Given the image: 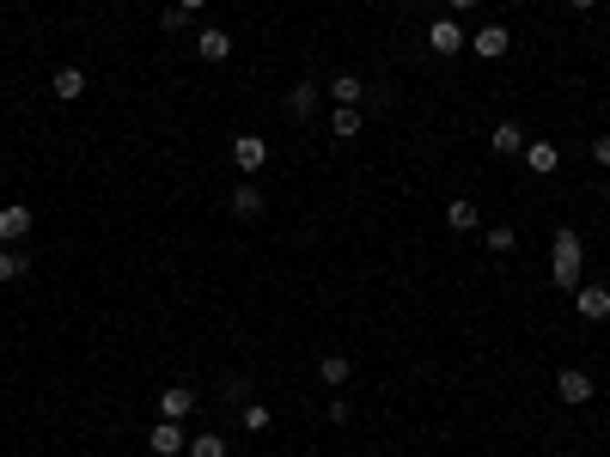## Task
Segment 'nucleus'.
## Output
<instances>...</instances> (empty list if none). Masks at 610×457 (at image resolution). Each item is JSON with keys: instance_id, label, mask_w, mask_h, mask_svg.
Masks as SVG:
<instances>
[{"instance_id": "7ed1b4c3", "label": "nucleus", "mask_w": 610, "mask_h": 457, "mask_svg": "<svg viewBox=\"0 0 610 457\" xmlns=\"http://www.w3.org/2000/svg\"><path fill=\"white\" fill-rule=\"evenodd\" d=\"M232 165H239L244 178H257V171L269 165V140L263 135H239L232 140Z\"/></svg>"}, {"instance_id": "cd10ccee", "label": "nucleus", "mask_w": 610, "mask_h": 457, "mask_svg": "<svg viewBox=\"0 0 610 457\" xmlns=\"http://www.w3.org/2000/svg\"><path fill=\"white\" fill-rule=\"evenodd\" d=\"M568 6H598V0H568Z\"/></svg>"}, {"instance_id": "ddd939ff", "label": "nucleus", "mask_w": 610, "mask_h": 457, "mask_svg": "<svg viewBox=\"0 0 610 457\" xmlns=\"http://www.w3.org/2000/svg\"><path fill=\"white\" fill-rule=\"evenodd\" d=\"M318 378H324V384H336V391H342L348 378H354V360H348V354H324V360H318Z\"/></svg>"}, {"instance_id": "9b49d317", "label": "nucleus", "mask_w": 610, "mask_h": 457, "mask_svg": "<svg viewBox=\"0 0 610 457\" xmlns=\"http://www.w3.org/2000/svg\"><path fill=\"white\" fill-rule=\"evenodd\" d=\"M488 147H494V159H513V153H525V128L519 122H494Z\"/></svg>"}, {"instance_id": "4468645a", "label": "nucleus", "mask_w": 610, "mask_h": 457, "mask_svg": "<svg viewBox=\"0 0 610 457\" xmlns=\"http://www.w3.org/2000/svg\"><path fill=\"white\" fill-rule=\"evenodd\" d=\"M49 86H56L61 104H74V98L86 92V74H80V67H56V80H49Z\"/></svg>"}, {"instance_id": "a878e982", "label": "nucleus", "mask_w": 610, "mask_h": 457, "mask_svg": "<svg viewBox=\"0 0 610 457\" xmlns=\"http://www.w3.org/2000/svg\"><path fill=\"white\" fill-rule=\"evenodd\" d=\"M178 6H183V13H196V6H208V0H178Z\"/></svg>"}, {"instance_id": "39448f33", "label": "nucleus", "mask_w": 610, "mask_h": 457, "mask_svg": "<svg viewBox=\"0 0 610 457\" xmlns=\"http://www.w3.org/2000/svg\"><path fill=\"white\" fill-rule=\"evenodd\" d=\"M555 397L568 402V409H580V402H592V378L580 372V366H568V372H555Z\"/></svg>"}, {"instance_id": "4be33fe9", "label": "nucleus", "mask_w": 610, "mask_h": 457, "mask_svg": "<svg viewBox=\"0 0 610 457\" xmlns=\"http://www.w3.org/2000/svg\"><path fill=\"white\" fill-rule=\"evenodd\" d=\"M483 244L494 250V257H507L513 244H519V232H513V226H494V232H483Z\"/></svg>"}, {"instance_id": "a211bd4d", "label": "nucleus", "mask_w": 610, "mask_h": 457, "mask_svg": "<svg viewBox=\"0 0 610 457\" xmlns=\"http://www.w3.org/2000/svg\"><path fill=\"white\" fill-rule=\"evenodd\" d=\"M361 92H366V86L354 80V74H336V80H330V98H336V104H348V110L361 104Z\"/></svg>"}, {"instance_id": "b1692460", "label": "nucleus", "mask_w": 610, "mask_h": 457, "mask_svg": "<svg viewBox=\"0 0 610 457\" xmlns=\"http://www.w3.org/2000/svg\"><path fill=\"white\" fill-rule=\"evenodd\" d=\"M183 25H189V13H183L178 0H171V6H165V13H159V31H183Z\"/></svg>"}, {"instance_id": "0eeeda50", "label": "nucleus", "mask_w": 610, "mask_h": 457, "mask_svg": "<svg viewBox=\"0 0 610 457\" xmlns=\"http://www.w3.org/2000/svg\"><path fill=\"white\" fill-rule=\"evenodd\" d=\"M189 409H196V391H189V384H165L159 391V421H183Z\"/></svg>"}, {"instance_id": "2eb2a0df", "label": "nucleus", "mask_w": 610, "mask_h": 457, "mask_svg": "<svg viewBox=\"0 0 610 457\" xmlns=\"http://www.w3.org/2000/svg\"><path fill=\"white\" fill-rule=\"evenodd\" d=\"M232 214H239V219L263 214V189H257V183H239V189H232Z\"/></svg>"}, {"instance_id": "f03ea898", "label": "nucleus", "mask_w": 610, "mask_h": 457, "mask_svg": "<svg viewBox=\"0 0 610 457\" xmlns=\"http://www.w3.org/2000/svg\"><path fill=\"white\" fill-rule=\"evenodd\" d=\"M464 43H470V31L458 19H433L427 25V49H433V56H458Z\"/></svg>"}, {"instance_id": "5701e85b", "label": "nucleus", "mask_w": 610, "mask_h": 457, "mask_svg": "<svg viewBox=\"0 0 610 457\" xmlns=\"http://www.w3.org/2000/svg\"><path fill=\"white\" fill-rule=\"evenodd\" d=\"M25 275V257L19 250H6V244H0V280H19Z\"/></svg>"}, {"instance_id": "423d86ee", "label": "nucleus", "mask_w": 610, "mask_h": 457, "mask_svg": "<svg viewBox=\"0 0 610 457\" xmlns=\"http://www.w3.org/2000/svg\"><path fill=\"white\" fill-rule=\"evenodd\" d=\"M525 171H537V178L562 171V147L555 140H525Z\"/></svg>"}, {"instance_id": "412c9836", "label": "nucleus", "mask_w": 610, "mask_h": 457, "mask_svg": "<svg viewBox=\"0 0 610 457\" xmlns=\"http://www.w3.org/2000/svg\"><path fill=\"white\" fill-rule=\"evenodd\" d=\"M287 110H293V117H311V110H318V92H311V86H293V92H287Z\"/></svg>"}, {"instance_id": "f8f14e48", "label": "nucleus", "mask_w": 610, "mask_h": 457, "mask_svg": "<svg viewBox=\"0 0 610 457\" xmlns=\"http://www.w3.org/2000/svg\"><path fill=\"white\" fill-rule=\"evenodd\" d=\"M196 56H202V61H226V56H232V37L208 25V31H196Z\"/></svg>"}, {"instance_id": "393cba45", "label": "nucleus", "mask_w": 610, "mask_h": 457, "mask_svg": "<svg viewBox=\"0 0 610 457\" xmlns=\"http://www.w3.org/2000/svg\"><path fill=\"white\" fill-rule=\"evenodd\" d=\"M592 159H598V165H610V135H592Z\"/></svg>"}, {"instance_id": "aec40b11", "label": "nucleus", "mask_w": 610, "mask_h": 457, "mask_svg": "<svg viewBox=\"0 0 610 457\" xmlns=\"http://www.w3.org/2000/svg\"><path fill=\"white\" fill-rule=\"evenodd\" d=\"M189 457H226V439L220 433H196L189 439Z\"/></svg>"}, {"instance_id": "f257e3e1", "label": "nucleus", "mask_w": 610, "mask_h": 457, "mask_svg": "<svg viewBox=\"0 0 610 457\" xmlns=\"http://www.w3.org/2000/svg\"><path fill=\"white\" fill-rule=\"evenodd\" d=\"M549 280L555 287H580V232H555V262H549Z\"/></svg>"}, {"instance_id": "dca6fc26", "label": "nucleus", "mask_w": 610, "mask_h": 457, "mask_svg": "<svg viewBox=\"0 0 610 457\" xmlns=\"http://www.w3.org/2000/svg\"><path fill=\"white\" fill-rule=\"evenodd\" d=\"M330 135H336V140H354V135H361V110L336 104V117H330Z\"/></svg>"}, {"instance_id": "9d476101", "label": "nucleus", "mask_w": 610, "mask_h": 457, "mask_svg": "<svg viewBox=\"0 0 610 457\" xmlns=\"http://www.w3.org/2000/svg\"><path fill=\"white\" fill-rule=\"evenodd\" d=\"M574 305H580V318L605 323L610 318V287H574Z\"/></svg>"}, {"instance_id": "f3484780", "label": "nucleus", "mask_w": 610, "mask_h": 457, "mask_svg": "<svg viewBox=\"0 0 610 457\" xmlns=\"http://www.w3.org/2000/svg\"><path fill=\"white\" fill-rule=\"evenodd\" d=\"M476 219H483V214H476V201H452V208H446L452 232H476Z\"/></svg>"}, {"instance_id": "1a4fd4ad", "label": "nucleus", "mask_w": 610, "mask_h": 457, "mask_svg": "<svg viewBox=\"0 0 610 457\" xmlns=\"http://www.w3.org/2000/svg\"><path fill=\"white\" fill-rule=\"evenodd\" d=\"M507 25H483V31H476V37H470V49H476V56H483V61H501V56H507Z\"/></svg>"}, {"instance_id": "6ab92c4d", "label": "nucleus", "mask_w": 610, "mask_h": 457, "mask_svg": "<svg viewBox=\"0 0 610 457\" xmlns=\"http://www.w3.org/2000/svg\"><path fill=\"white\" fill-rule=\"evenodd\" d=\"M269 421H275V415H269L263 402H244V409H239V427H250V433H269Z\"/></svg>"}, {"instance_id": "20e7f679", "label": "nucleus", "mask_w": 610, "mask_h": 457, "mask_svg": "<svg viewBox=\"0 0 610 457\" xmlns=\"http://www.w3.org/2000/svg\"><path fill=\"white\" fill-rule=\"evenodd\" d=\"M147 452L153 457H178V452H189V433H183L178 421H159V427L147 433Z\"/></svg>"}, {"instance_id": "6e6552de", "label": "nucleus", "mask_w": 610, "mask_h": 457, "mask_svg": "<svg viewBox=\"0 0 610 457\" xmlns=\"http://www.w3.org/2000/svg\"><path fill=\"white\" fill-rule=\"evenodd\" d=\"M25 232H31V208H25V201H13V208H0V244L13 250V244H19Z\"/></svg>"}, {"instance_id": "bb28decb", "label": "nucleus", "mask_w": 610, "mask_h": 457, "mask_svg": "<svg viewBox=\"0 0 610 457\" xmlns=\"http://www.w3.org/2000/svg\"><path fill=\"white\" fill-rule=\"evenodd\" d=\"M470 6H476V0H452V13H470Z\"/></svg>"}]
</instances>
